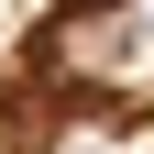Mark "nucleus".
Masks as SVG:
<instances>
[{"label": "nucleus", "instance_id": "1", "mask_svg": "<svg viewBox=\"0 0 154 154\" xmlns=\"http://www.w3.org/2000/svg\"><path fill=\"white\" fill-rule=\"evenodd\" d=\"M55 11H66V22H99V11H121V0H55Z\"/></svg>", "mask_w": 154, "mask_h": 154}]
</instances>
